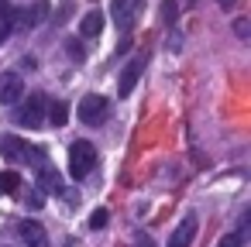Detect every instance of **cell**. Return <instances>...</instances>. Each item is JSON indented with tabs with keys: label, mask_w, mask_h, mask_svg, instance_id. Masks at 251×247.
I'll list each match as a JSON object with an SVG mask.
<instances>
[{
	"label": "cell",
	"mask_w": 251,
	"mask_h": 247,
	"mask_svg": "<svg viewBox=\"0 0 251 247\" xmlns=\"http://www.w3.org/2000/svg\"><path fill=\"white\" fill-rule=\"evenodd\" d=\"M217 4H220L224 11H230V7H234V0H217Z\"/></svg>",
	"instance_id": "obj_21"
},
{
	"label": "cell",
	"mask_w": 251,
	"mask_h": 247,
	"mask_svg": "<svg viewBox=\"0 0 251 247\" xmlns=\"http://www.w3.org/2000/svg\"><path fill=\"white\" fill-rule=\"evenodd\" d=\"M14 35V7L7 0H0V45H7Z\"/></svg>",
	"instance_id": "obj_11"
},
{
	"label": "cell",
	"mask_w": 251,
	"mask_h": 247,
	"mask_svg": "<svg viewBox=\"0 0 251 247\" xmlns=\"http://www.w3.org/2000/svg\"><path fill=\"white\" fill-rule=\"evenodd\" d=\"M196 216H186V220H179V226L172 230V237H169V247H189L193 240H196Z\"/></svg>",
	"instance_id": "obj_10"
},
{
	"label": "cell",
	"mask_w": 251,
	"mask_h": 247,
	"mask_svg": "<svg viewBox=\"0 0 251 247\" xmlns=\"http://www.w3.org/2000/svg\"><path fill=\"white\" fill-rule=\"evenodd\" d=\"M38 185H42L45 192H62V179H59V172L49 168V165L38 168Z\"/></svg>",
	"instance_id": "obj_13"
},
{
	"label": "cell",
	"mask_w": 251,
	"mask_h": 247,
	"mask_svg": "<svg viewBox=\"0 0 251 247\" xmlns=\"http://www.w3.org/2000/svg\"><path fill=\"white\" fill-rule=\"evenodd\" d=\"M66 48H69V55H73V62H83V45H79L76 38H73V42H69Z\"/></svg>",
	"instance_id": "obj_18"
},
{
	"label": "cell",
	"mask_w": 251,
	"mask_h": 247,
	"mask_svg": "<svg viewBox=\"0 0 251 247\" xmlns=\"http://www.w3.org/2000/svg\"><path fill=\"white\" fill-rule=\"evenodd\" d=\"M141 69H145V55H134V59L124 66V72H121V79H117V93H121V96H131V93H134V86H138V79H141Z\"/></svg>",
	"instance_id": "obj_6"
},
{
	"label": "cell",
	"mask_w": 251,
	"mask_h": 247,
	"mask_svg": "<svg viewBox=\"0 0 251 247\" xmlns=\"http://www.w3.org/2000/svg\"><path fill=\"white\" fill-rule=\"evenodd\" d=\"M49 120H52L55 127H66V124H69V107H66L62 100H55V103L49 107Z\"/></svg>",
	"instance_id": "obj_14"
},
{
	"label": "cell",
	"mask_w": 251,
	"mask_h": 247,
	"mask_svg": "<svg viewBox=\"0 0 251 247\" xmlns=\"http://www.w3.org/2000/svg\"><path fill=\"white\" fill-rule=\"evenodd\" d=\"M14 189H21L18 172H4V175H0V192H14Z\"/></svg>",
	"instance_id": "obj_15"
},
{
	"label": "cell",
	"mask_w": 251,
	"mask_h": 247,
	"mask_svg": "<svg viewBox=\"0 0 251 247\" xmlns=\"http://www.w3.org/2000/svg\"><path fill=\"white\" fill-rule=\"evenodd\" d=\"M234 28H237V35H241V38H248V21H237Z\"/></svg>",
	"instance_id": "obj_20"
},
{
	"label": "cell",
	"mask_w": 251,
	"mask_h": 247,
	"mask_svg": "<svg viewBox=\"0 0 251 247\" xmlns=\"http://www.w3.org/2000/svg\"><path fill=\"white\" fill-rule=\"evenodd\" d=\"M0 155L11 158V161H31V158H42L38 148H31L25 137H11V134L0 137Z\"/></svg>",
	"instance_id": "obj_4"
},
{
	"label": "cell",
	"mask_w": 251,
	"mask_h": 247,
	"mask_svg": "<svg viewBox=\"0 0 251 247\" xmlns=\"http://www.w3.org/2000/svg\"><path fill=\"white\" fill-rule=\"evenodd\" d=\"M217 247H241V237H234V233H230V237H224Z\"/></svg>",
	"instance_id": "obj_19"
},
{
	"label": "cell",
	"mask_w": 251,
	"mask_h": 247,
	"mask_svg": "<svg viewBox=\"0 0 251 247\" xmlns=\"http://www.w3.org/2000/svg\"><path fill=\"white\" fill-rule=\"evenodd\" d=\"M93 168H97V148H93L90 141H76V144L69 148V175H73L76 182H83Z\"/></svg>",
	"instance_id": "obj_2"
},
{
	"label": "cell",
	"mask_w": 251,
	"mask_h": 247,
	"mask_svg": "<svg viewBox=\"0 0 251 247\" xmlns=\"http://www.w3.org/2000/svg\"><path fill=\"white\" fill-rule=\"evenodd\" d=\"M49 14V0H35L31 7L25 11H14V28H38Z\"/></svg>",
	"instance_id": "obj_7"
},
{
	"label": "cell",
	"mask_w": 251,
	"mask_h": 247,
	"mask_svg": "<svg viewBox=\"0 0 251 247\" xmlns=\"http://www.w3.org/2000/svg\"><path fill=\"white\" fill-rule=\"evenodd\" d=\"M145 247H155V244H151V240H145Z\"/></svg>",
	"instance_id": "obj_22"
},
{
	"label": "cell",
	"mask_w": 251,
	"mask_h": 247,
	"mask_svg": "<svg viewBox=\"0 0 251 247\" xmlns=\"http://www.w3.org/2000/svg\"><path fill=\"white\" fill-rule=\"evenodd\" d=\"M176 14H179V4H176V0H162V18H165L169 28L176 24Z\"/></svg>",
	"instance_id": "obj_16"
},
{
	"label": "cell",
	"mask_w": 251,
	"mask_h": 247,
	"mask_svg": "<svg viewBox=\"0 0 251 247\" xmlns=\"http://www.w3.org/2000/svg\"><path fill=\"white\" fill-rule=\"evenodd\" d=\"M21 96H25V83H21V76H18V72H0V103L14 107Z\"/></svg>",
	"instance_id": "obj_8"
},
{
	"label": "cell",
	"mask_w": 251,
	"mask_h": 247,
	"mask_svg": "<svg viewBox=\"0 0 251 247\" xmlns=\"http://www.w3.org/2000/svg\"><path fill=\"white\" fill-rule=\"evenodd\" d=\"M138 11H141V0H110V14H114V24L121 31H131Z\"/></svg>",
	"instance_id": "obj_5"
},
{
	"label": "cell",
	"mask_w": 251,
	"mask_h": 247,
	"mask_svg": "<svg viewBox=\"0 0 251 247\" xmlns=\"http://www.w3.org/2000/svg\"><path fill=\"white\" fill-rule=\"evenodd\" d=\"M14 120H18L21 127H38V124L45 120V96H42V93H31L28 100H18Z\"/></svg>",
	"instance_id": "obj_3"
},
{
	"label": "cell",
	"mask_w": 251,
	"mask_h": 247,
	"mask_svg": "<svg viewBox=\"0 0 251 247\" xmlns=\"http://www.w3.org/2000/svg\"><path fill=\"white\" fill-rule=\"evenodd\" d=\"M18 233H21V240H25L28 247H49V233H45L42 223H35V220H21V223H18Z\"/></svg>",
	"instance_id": "obj_9"
},
{
	"label": "cell",
	"mask_w": 251,
	"mask_h": 247,
	"mask_svg": "<svg viewBox=\"0 0 251 247\" xmlns=\"http://www.w3.org/2000/svg\"><path fill=\"white\" fill-rule=\"evenodd\" d=\"M90 226H93V230H103V226H107V209H93Z\"/></svg>",
	"instance_id": "obj_17"
},
{
	"label": "cell",
	"mask_w": 251,
	"mask_h": 247,
	"mask_svg": "<svg viewBox=\"0 0 251 247\" xmlns=\"http://www.w3.org/2000/svg\"><path fill=\"white\" fill-rule=\"evenodd\" d=\"M100 31H103V14H100V11H90V14L79 21V35H83V38H100Z\"/></svg>",
	"instance_id": "obj_12"
},
{
	"label": "cell",
	"mask_w": 251,
	"mask_h": 247,
	"mask_svg": "<svg viewBox=\"0 0 251 247\" xmlns=\"http://www.w3.org/2000/svg\"><path fill=\"white\" fill-rule=\"evenodd\" d=\"M76 117L86 124V127H103L107 117H110V100L100 96V93H86L76 107Z\"/></svg>",
	"instance_id": "obj_1"
}]
</instances>
